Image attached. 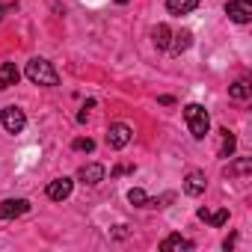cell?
<instances>
[{
    "instance_id": "1",
    "label": "cell",
    "mask_w": 252,
    "mask_h": 252,
    "mask_svg": "<svg viewBox=\"0 0 252 252\" xmlns=\"http://www.w3.org/2000/svg\"><path fill=\"white\" fill-rule=\"evenodd\" d=\"M24 74H27V80H33L36 86H57V83H60L57 68H54L48 60H42V57L30 60V63H27V68H24Z\"/></svg>"
},
{
    "instance_id": "2",
    "label": "cell",
    "mask_w": 252,
    "mask_h": 252,
    "mask_svg": "<svg viewBox=\"0 0 252 252\" xmlns=\"http://www.w3.org/2000/svg\"><path fill=\"white\" fill-rule=\"evenodd\" d=\"M184 119H187V128L196 140H205V134L211 131V116L202 104H187L184 107Z\"/></svg>"
},
{
    "instance_id": "3",
    "label": "cell",
    "mask_w": 252,
    "mask_h": 252,
    "mask_svg": "<svg viewBox=\"0 0 252 252\" xmlns=\"http://www.w3.org/2000/svg\"><path fill=\"white\" fill-rule=\"evenodd\" d=\"M0 125H3L9 134H21V131H24V125H27V116H24L21 107L9 104V107L0 110Z\"/></svg>"
},
{
    "instance_id": "4",
    "label": "cell",
    "mask_w": 252,
    "mask_h": 252,
    "mask_svg": "<svg viewBox=\"0 0 252 252\" xmlns=\"http://www.w3.org/2000/svg\"><path fill=\"white\" fill-rule=\"evenodd\" d=\"M131 140H134L131 125H125V122H113L110 128H107V146H110V149H125Z\"/></svg>"
},
{
    "instance_id": "5",
    "label": "cell",
    "mask_w": 252,
    "mask_h": 252,
    "mask_svg": "<svg viewBox=\"0 0 252 252\" xmlns=\"http://www.w3.org/2000/svg\"><path fill=\"white\" fill-rule=\"evenodd\" d=\"M225 15L234 24H249L252 21V0H228V3H225Z\"/></svg>"
},
{
    "instance_id": "6",
    "label": "cell",
    "mask_w": 252,
    "mask_h": 252,
    "mask_svg": "<svg viewBox=\"0 0 252 252\" xmlns=\"http://www.w3.org/2000/svg\"><path fill=\"white\" fill-rule=\"evenodd\" d=\"M27 211H30L27 199H3L0 202V220H15V217H24Z\"/></svg>"
},
{
    "instance_id": "7",
    "label": "cell",
    "mask_w": 252,
    "mask_h": 252,
    "mask_svg": "<svg viewBox=\"0 0 252 252\" xmlns=\"http://www.w3.org/2000/svg\"><path fill=\"white\" fill-rule=\"evenodd\" d=\"M71 190H74V181L71 178H54L51 184H48V199H54V202H63V199H68L71 196Z\"/></svg>"
},
{
    "instance_id": "8",
    "label": "cell",
    "mask_w": 252,
    "mask_h": 252,
    "mask_svg": "<svg viewBox=\"0 0 252 252\" xmlns=\"http://www.w3.org/2000/svg\"><path fill=\"white\" fill-rule=\"evenodd\" d=\"M205 187H208V178H205V172H199V169H193V172L184 178V193H187V196H202Z\"/></svg>"
},
{
    "instance_id": "9",
    "label": "cell",
    "mask_w": 252,
    "mask_h": 252,
    "mask_svg": "<svg viewBox=\"0 0 252 252\" xmlns=\"http://www.w3.org/2000/svg\"><path fill=\"white\" fill-rule=\"evenodd\" d=\"M190 45H193V33H190V30H181V33H175V36L169 39V48H166V51H169L172 57H181Z\"/></svg>"
},
{
    "instance_id": "10",
    "label": "cell",
    "mask_w": 252,
    "mask_h": 252,
    "mask_svg": "<svg viewBox=\"0 0 252 252\" xmlns=\"http://www.w3.org/2000/svg\"><path fill=\"white\" fill-rule=\"evenodd\" d=\"M77 181H83V184H98V181H104V166H101V163H86V166H80V169H77Z\"/></svg>"
},
{
    "instance_id": "11",
    "label": "cell",
    "mask_w": 252,
    "mask_h": 252,
    "mask_svg": "<svg viewBox=\"0 0 252 252\" xmlns=\"http://www.w3.org/2000/svg\"><path fill=\"white\" fill-rule=\"evenodd\" d=\"M160 249H163V252H190L193 243H190L187 237H181V234H169V237L160 243Z\"/></svg>"
},
{
    "instance_id": "12",
    "label": "cell",
    "mask_w": 252,
    "mask_h": 252,
    "mask_svg": "<svg viewBox=\"0 0 252 252\" xmlns=\"http://www.w3.org/2000/svg\"><path fill=\"white\" fill-rule=\"evenodd\" d=\"M18 77H21V71L15 68V63H3V68H0V92L9 89V86H15Z\"/></svg>"
},
{
    "instance_id": "13",
    "label": "cell",
    "mask_w": 252,
    "mask_h": 252,
    "mask_svg": "<svg viewBox=\"0 0 252 252\" xmlns=\"http://www.w3.org/2000/svg\"><path fill=\"white\" fill-rule=\"evenodd\" d=\"M199 6V0H166V9H169V15H190L193 9Z\"/></svg>"
},
{
    "instance_id": "14",
    "label": "cell",
    "mask_w": 252,
    "mask_h": 252,
    "mask_svg": "<svg viewBox=\"0 0 252 252\" xmlns=\"http://www.w3.org/2000/svg\"><path fill=\"white\" fill-rule=\"evenodd\" d=\"M169 39H172V30H169L166 24H158V27L152 30V42H155L158 51H166V48H169Z\"/></svg>"
},
{
    "instance_id": "15",
    "label": "cell",
    "mask_w": 252,
    "mask_h": 252,
    "mask_svg": "<svg viewBox=\"0 0 252 252\" xmlns=\"http://www.w3.org/2000/svg\"><path fill=\"white\" fill-rule=\"evenodd\" d=\"M228 95H231L234 101H246V98L252 95V86H249V80H234V83L228 86Z\"/></svg>"
},
{
    "instance_id": "16",
    "label": "cell",
    "mask_w": 252,
    "mask_h": 252,
    "mask_svg": "<svg viewBox=\"0 0 252 252\" xmlns=\"http://www.w3.org/2000/svg\"><path fill=\"white\" fill-rule=\"evenodd\" d=\"M237 149V137L231 131H222V149H220V158H231Z\"/></svg>"
},
{
    "instance_id": "17",
    "label": "cell",
    "mask_w": 252,
    "mask_h": 252,
    "mask_svg": "<svg viewBox=\"0 0 252 252\" xmlns=\"http://www.w3.org/2000/svg\"><path fill=\"white\" fill-rule=\"evenodd\" d=\"M249 169H252V160H249V158H240V160H234V163L225 169V175H246Z\"/></svg>"
},
{
    "instance_id": "18",
    "label": "cell",
    "mask_w": 252,
    "mask_h": 252,
    "mask_svg": "<svg viewBox=\"0 0 252 252\" xmlns=\"http://www.w3.org/2000/svg\"><path fill=\"white\" fill-rule=\"evenodd\" d=\"M205 222H211L214 228L225 225V222H228V208H220V211H208V220H205Z\"/></svg>"
},
{
    "instance_id": "19",
    "label": "cell",
    "mask_w": 252,
    "mask_h": 252,
    "mask_svg": "<svg viewBox=\"0 0 252 252\" xmlns=\"http://www.w3.org/2000/svg\"><path fill=\"white\" fill-rule=\"evenodd\" d=\"M146 199H149V196H146V193H143L140 187L128 190V202H131V205H137V208H146Z\"/></svg>"
},
{
    "instance_id": "20",
    "label": "cell",
    "mask_w": 252,
    "mask_h": 252,
    "mask_svg": "<svg viewBox=\"0 0 252 252\" xmlns=\"http://www.w3.org/2000/svg\"><path fill=\"white\" fill-rule=\"evenodd\" d=\"M71 149H74V152H92V149H95V143H92L89 137H77V140L71 143Z\"/></svg>"
},
{
    "instance_id": "21",
    "label": "cell",
    "mask_w": 252,
    "mask_h": 252,
    "mask_svg": "<svg viewBox=\"0 0 252 252\" xmlns=\"http://www.w3.org/2000/svg\"><path fill=\"white\" fill-rule=\"evenodd\" d=\"M113 237H119V240H125V237H128V225H116V231H113Z\"/></svg>"
},
{
    "instance_id": "22",
    "label": "cell",
    "mask_w": 252,
    "mask_h": 252,
    "mask_svg": "<svg viewBox=\"0 0 252 252\" xmlns=\"http://www.w3.org/2000/svg\"><path fill=\"white\" fill-rule=\"evenodd\" d=\"M234 240H237V234H228V237H225V240H222V249H225V252H228V249H231V246H234Z\"/></svg>"
},
{
    "instance_id": "23",
    "label": "cell",
    "mask_w": 252,
    "mask_h": 252,
    "mask_svg": "<svg viewBox=\"0 0 252 252\" xmlns=\"http://www.w3.org/2000/svg\"><path fill=\"white\" fill-rule=\"evenodd\" d=\"M125 172H134V166H116L113 175H125Z\"/></svg>"
},
{
    "instance_id": "24",
    "label": "cell",
    "mask_w": 252,
    "mask_h": 252,
    "mask_svg": "<svg viewBox=\"0 0 252 252\" xmlns=\"http://www.w3.org/2000/svg\"><path fill=\"white\" fill-rule=\"evenodd\" d=\"M0 18H3V3H0Z\"/></svg>"
},
{
    "instance_id": "25",
    "label": "cell",
    "mask_w": 252,
    "mask_h": 252,
    "mask_svg": "<svg viewBox=\"0 0 252 252\" xmlns=\"http://www.w3.org/2000/svg\"><path fill=\"white\" fill-rule=\"evenodd\" d=\"M116 3H128V0H116Z\"/></svg>"
}]
</instances>
